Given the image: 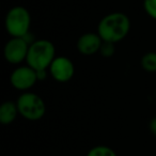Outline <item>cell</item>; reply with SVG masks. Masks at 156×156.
Here are the masks:
<instances>
[{
  "mask_svg": "<svg viewBox=\"0 0 156 156\" xmlns=\"http://www.w3.org/2000/svg\"><path fill=\"white\" fill-rule=\"evenodd\" d=\"M130 20L125 13L112 12L105 15L98 25V31L104 42L119 43L123 41L130 31Z\"/></svg>",
  "mask_w": 156,
  "mask_h": 156,
  "instance_id": "cell-1",
  "label": "cell"
},
{
  "mask_svg": "<svg viewBox=\"0 0 156 156\" xmlns=\"http://www.w3.org/2000/svg\"><path fill=\"white\" fill-rule=\"evenodd\" d=\"M56 57V47L51 41L46 39L34 40L30 44L26 63L34 71L48 69Z\"/></svg>",
  "mask_w": 156,
  "mask_h": 156,
  "instance_id": "cell-2",
  "label": "cell"
},
{
  "mask_svg": "<svg viewBox=\"0 0 156 156\" xmlns=\"http://www.w3.org/2000/svg\"><path fill=\"white\" fill-rule=\"evenodd\" d=\"M31 26V15L23 5H15L8 11L5 28L11 37H26Z\"/></svg>",
  "mask_w": 156,
  "mask_h": 156,
  "instance_id": "cell-3",
  "label": "cell"
},
{
  "mask_svg": "<svg viewBox=\"0 0 156 156\" xmlns=\"http://www.w3.org/2000/svg\"><path fill=\"white\" fill-rule=\"evenodd\" d=\"M18 112L28 121H39L45 115L46 105L44 100L37 93L23 92L16 100Z\"/></svg>",
  "mask_w": 156,
  "mask_h": 156,
  "instance_id": "cell-4",
  "label": "cell"
},
{
  "mask_svg": "<svg viewBox=\"0 0 156 156\" xmlns=\"http://www.w3.org/2000/svg\"><path fill=\"white\" fill-rule=\"evenodd\" d=\"M30 44L27 37H11L3 48L5 61L13 65L20 64L26 61Z\"/></svg>",
  "mask_w": 156,
  "mask_h": 156,
  "instance_id": "cell-5",
  "label": "cell"
},
{
  "mask_svg": "<svg viewBox=\"0 0 156 156\" xmlns=\"http://www.w3.org/2000/svg\"><path fill=\"white\" fill-rule=\"evenodd\" d=\"M37 72L31 69L29 65H20L17 66L10 76V83L15 90L22 92H27L34 87L37 83Z\"/></svg>",
  "mask_w": 156,
  "mask_h": 156,
  "instance_id": "cell-6",
  "label": "cell"
},
{
  "mask_svg": "<svg viewBox=\"0 0 156 156\" xmlns=\"http://www.w3.org/2000/svg\"><path fill=\"white\" fill-rule=\"evenodd\" d=\"M48 71L56 81L67 83L75 75V65L69 57L58 56L52 61Z\"/></svg>",
  "mask_w": 156,
  "mask_h": 156,
  "instance_id": "cell-7",
  "label": "cell"
},
{
  "mask_svg": "<svg viewBox=\"0 0 156 156\" xmlns=\"http://www.w3.org/2000/svg\"><path fill=\"white\" fill-rule=\"evenodd\" d=\"M103 40L98 32H86L78 37L76 47L79 54L83 56H92L100 52Z\"/></svg>",
  "mask_w": 156,
  "mask_h": 156,
  "instance_id": "cell-8",
  "label": "cell"
},
{
  "mask_svg": "<svg viewBox=\"0 0 156 156\" xmlns=\"http://www.w3.org/2000/svg\"><path fill=\"white\" fill-rule=\"evenodd\" d=\"M20 115L16 102L7 101L0 106V123L2 125H10Z\"/></svg>",
  "mask_w": 156,
  "mask_h": 156,
  "instance_id": "cell-9",
  "label": "cell"
},
{
  "mask_svg": "<svg viewBox=\"0 0 156 156\" xmlns=\"http://www.w3.org/2000/svg\"><path fill=\"white\" fill-rule=\"evenodd\" d=\"M140 65L147 73H156V51H147L141 57Z\"/></svg>",
  "mask_w": 156,
  "mask_h": 156,
  "instance_id": "cell-10",
  "label": "cell"
},
{
  "mask_svg": "<svg viewBox=\"0 0 156 156\" xmlns=\"http://www.w3.org/2000/svg\"><path fill=\"white\" fill-rule=\"evenodd\" d=\"M87 156H118V155L111 147H107V145H96V147H93L88 152Z\"/></svg>",
  "mask_w": 156,
  "mask_h": 156,
  "instance_id": "cell-11",
  "label": "cell"
},
{
  "mask_svg": "<svg viewBox=\"0 0 156 156\" xmlns=\"http://www.w3.org/2000/svg\"><path fill=\"white\" fill-rule=\"evenodd\" d=\"M115 44L111 43V42H104L103 41L102 46L100 48V52L101 55L104 58H111V57L115 55Z\"/></svg>",
  "mask_w": 156,
  "mask_h": 156,
  "instance_id": "cell-12",
  "label": "cell"
},
{
  "mask_svg": "<svg viewBox=\"0 0 156 156\" xmlns=\"http://www.w3.org/2000/svg\"><path fill=\"white\" fill-rule=\"evenodd\" d=\"M143 10L149 17L156 20V0H143Z\"/></svg>",
  "mask_w": 156,
  "mask_h": 156,
  "instance_id": "cell-13",
  "label": "cell"
},
{
  "mask_svg": "<svg viewBox=\"0 0 156 156\" xmlns=\"http://www.w3.org/2000/svg\"><path fill=\"white\" fill-rule=\"evenodd\" d=\"M37 72V80L41 81V80H45L46 78L48 76V69H40V71H35Z\"/></svg>",
  "mask_w": 156,
  "mask_h": 156,
  "instance_id": "cell-14",
  "label": "cell"
},
{
  "mask_svg": "<svg viewBox=\"0 0 156 156\" xmlns=\"http://www.w3.org/2000/svg\"><path fill=\"white\" fill-rule=\"evenodd\" d=\"M149 128H150L151 134L156 136V117L151 119V121H150V123H149Z\"/></svg>",
  "mask_w": 156,
  "mask_h": 156,
  "instance_id": "cell-15",
  "label": "cell"
}]
</instances>
